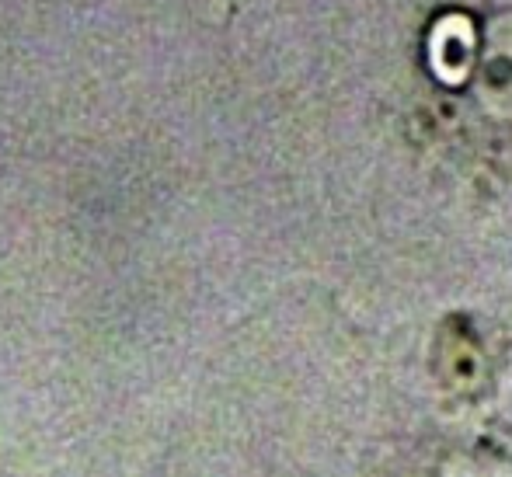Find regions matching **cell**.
Masks as SVG:
<instances>
[{"instance_id": "6da1fadb", "label": "cell", "mask_w": 512, "mask_h": 477, "mask_svg": "<svg viewBox=\"0 0 512 477\" xmlns=\"http://www.w3.org/2000/svg\"><path fill=\"white\" fill-rule=\"evenodd\" d=\"M432 377L446 394L474 401L492 387V352L471 317L450 314L432 335Z\"/></svg>"}, {"instance_id": "7a4b0ae2", "label": "cell", "mask_w": 512, "mask_h": 477, "mask_svg": "<svg viewBox=\"0 0 512 477\" xmlns=\"http://www.w3.org/2000/svg\"><path fill=\"white\" fill-rule=\"evenodd\" d=\"M474 70H478V98L485 112L512 126V11L492 18Z\"/></svg>"}, {"instance_id": "3957f363", "label": "cell", "mask_w": 512, "mask_h": 477, "mask_svg": "<svg viewBox=\"0 0 512 477\" xmlns=\"http://www.w3.org/2000/svg\"><path fill=\"white\" fill-rule=\"evenodd\" d=\"M439 477H512V457L502 450H464L453 453Z\"/></svg>"}]
</instances>
